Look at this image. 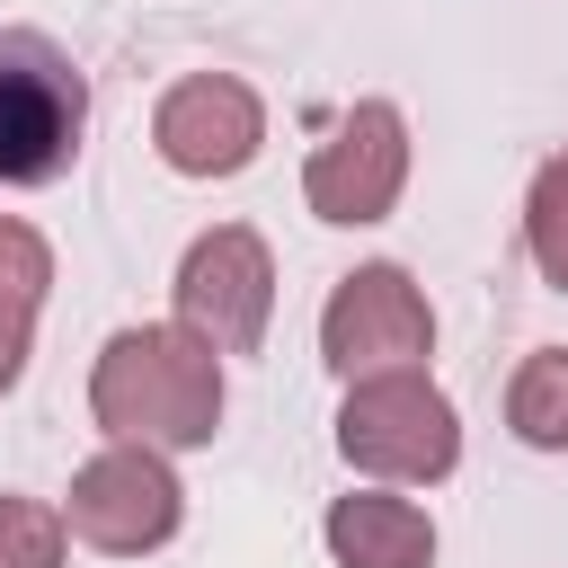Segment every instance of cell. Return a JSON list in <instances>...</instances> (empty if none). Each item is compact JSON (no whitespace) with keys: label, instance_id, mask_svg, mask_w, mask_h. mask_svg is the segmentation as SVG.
Masks as SVG:
<instances>
[{"label":"cell","instance_id":"1","mask_svg":"<svg viewBox=\"0 0 568 568\" xmlns=\"http://www.w3.org/2000/svg\"><path fill=\"white\" fill-rule=\"evenodd\" d=\"M89 408L115 444L142 453H195L222 426V355L195 328H115L98 373H89Z\"/></svg>","mask_w":568,"mask_h":568},{"label":"cell","instance_id":"2","mask_svg":"<svg viewBox=\"0 0 568 568\" xmlns=\"http://www.w3.org/2000/svg\"><path fill=\"white\" fill-rule=\"evenodd\" d=\"M80 133H89L80 62L53 36H36V27H0V186L62 178Z\"/></svg>","mask_w":568,"mask_h":568},{"label":"cell","instance_id":"3","mask_svg":"<svg viewBox=\"0 0 568 568\" xmlns=\"http://www.w3.org/2000/svg\"><path fill=\"white\" fill-rule=\"evenodd\" d=\"M337 453L373 479H444L462 462V417L426 373H373V382H346Z\"/></svg>","mask_w":568,"mask_h":568},{"label":"cell","instance_id":"4","mask_svg":"<svg viewBox=\"0 0 568 568\" xmlns=\"http://www.w3.org/2000/svg\"><path fill=\"white\" fill-rule=\"evenodd\" d=\"M426 346H435V311H426V293L408 284V266H355V275H337V293H328V311H320V355H328V373H346V382L426 373Z\"/></svg>","mask_w":568,"mask_h":568},{"label":"cell","instance_id":"5","mask_svg":"<svg viewBox=\"0 0 568 568\" xmlns=\"http://www.w3.org/2000/svg\"><path fill=\"white\" fill-rule=\"evenodd\" d=\"M178 515H186L178 470H169V453H142V444H106L98 462L71 470V497H62V524L106 559L160 550L178 532Z\"/></svg>","mask_w":568,"mask_h":568},{"label":"cell","instance_id":"6","mask_svg":"<svg viewBox=\"0 0 568 568\" xmlns=\"http://www.w3.org/2000/svg\"><path fill=\"white\" fill-rule=\"evenodd\" d=\"M275 320V257L257 231L222 222L178 257V328H195L213 355H257Z\"/></svg>","mask_w":568,"mask_h":568},{"label":"cell","instance_id":"7","mask_svg":"<svg viewBox=\"0 0 568 568\" xmlns=\"http://www.w3.org/2000/svg\"><path fill=\"white\" fill-rule=\"evenodd\" d=\"M399 186H408V124H399V106L390 98H364V106H346L337 115V133L311 151V169H302V195H311V213L320 222H382L390 204H399Z\"/></svg>","mask_w":568,"mask_h":568},{"label":"cell","instance_id":"8","mask_svg":"<svg viewBox=\"0 0 568 568\" xmlns=\"http://www.w3.org/2000/svg\"><path fill=\"white\" fill-rule=\"evenodd\" d=\"M151 142H160V160H169L178 178H231V169L257 160L266 106H257V89L231 80V71H186V80L160 98Z\"/></svg>","mask_w":568,"mask_h":568},{"label":"cell","instance_id":"9","mask_svg":"<svg viewBox=\"0 0 568 568\" xmlns=\"http://www.w3.org/2000/svg\"><path fill=\"white\" fill-rule=\"evenodd\" d=\"M320 532H328V559H337V568H426V559H435L426 506H408V497H390V488L337 497Z\"/></svg>","mask_w":568,"mask_h":568},{"label":"cell","instance_id":"10","mask_svg":"<svg viewBox=\"0 0 568 568\" xmlns=\"http://www.w3.org/2000/svg\"><path fill=\"white\" fill-rule=\"evenodd\" d=\"M506 426L532 444V453H568V346H541L515 364L506 382Z\"/></svg>","mask_w":568,"mask_h":568},{"label":"cell","instance_id":"11","mask_svg":"<svg viewBox=\"0 0 568 568\" xmlns=\"http://www.w3.org/2000/svg\"><path fill=\"white\" fill-rule=\"evenodd\" d=\"M524 240H532V266L568 293V160H541V169H532V195H524Z\"/></svg>","mask_w":568,"mask_h":568},{"label":"cell","instance_id":"12","mask_svg":"<svg viewBox=\"0 0 568 568\" xmlns=\"http://www.w3.org/2000/svg\"><path fill=\"white\" fill-rule=\"evenodd\" d=\"M62 506L36 497H0V568H62Z\"/></svg>","mask_w":568,"mask_h":568},{"label":"cell","instance_id":"13","mask_svg":"<svg viewBox=\"0 0 568 568\" xmlns=\"http://www.w3.org/2000/svg\"><path fill=\"white\" fill-rule=\"evenodd\" d=\"M36 284H0V390L27 373V337H36Z\"/></svg>","mask_w":568,"mask_h":568}]
</instances>
